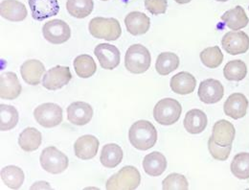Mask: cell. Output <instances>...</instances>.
Masks as SVG:
<instances>
[{
  "instance_id": "5b68a950",
  "label": "cell",
  "mask_w": 249,
  "mask_h": 190,
  "mask_svg": "<svg viewBox=\"0 0 249 190\" xmlns=\"http://www.w3.org/2000/svg\"><path fill=\"white\" fill-rule=\"evenodd\" d=\"M89 33L96 38L116 40L122 35V28L116 19L94 18L89 25Z\"/></svg>"
},
{
  "instance_id": "9a60e30c",
  "label": "cell",
  "mask_w": 249,
  "mask_h": 190,
  "mask_svg": "<svg viewBox=\"0 0 249 190\" xmlns=\"http://www.w3.org/2000/svg\"><path fill=\"white\" fill-rule=\"evenodd\" d=\"M249 105L248 98L243 94H233L224 103V114L233 119L243 118L247 114Z\"/></svg>"
},
{
  "instance_id": "9c48e42d",
  "label": "cell",
  "mask_w": 249,
  "mask_h": 190,
  "mask_svg": "<svg viewBox=\"0 0 249 190\" xmlns=\"http://www.w3.org/2000/svg\"><path fill=\"white\" fill-rule=\"evenodd\" d=\"M72 74L68 66L57 65L49 69L42 78V86L49 91H57L68 85Z\"/></svg>"
},
{
  "instance_id": "1f68e13d",
  "label": "cell",
  "mask_w": 249,
  "mask_h": 190,
  "mask_svg": "<svg viewBox=\"0 0 249 190\" xmlns=\"http://www.w3.org/2000/svg\"><path fill=\"white\" fill-rule=\"evenodd\" d=\"M19 115L18 110L10 105H0V130L2 132L12 130L18 123Z\"/></svg>"
},
{
  "instance_id": "f35d334b",
  "label": "cell",
  "mask_w": 249,
  "mask_h": 190,
  "mask_svg": "<svg viewBox=\"0 0 249 190\" xmlns=\"http://www.w3.org/2000/svg\"><path fill=\"white\" fill-rule=\"evenodd\" d=\"M177 3H178V4H187V3H189V2H191L192 0H175Z\"/></svg>"
},
{
  "instance_id": "d6986e66",
  "label": "cell",
  "mask_w": 249,
  "mask_h": 190,
  "mask_svg": "<svg viewBox=\"0 0 249 190\" xmlns=\"http://www.w3.org/2000/svg\"><path fill=\"white\" fill-rule=\"evenodd\" d=\"M0 15L10 21H22L27 18V9L18 0H4L0 4Z\"/></svg>"
},
{
  "instance_id": "d4e9b609",
  "label": "cell",
  "mask_w": 249,
  "mask_h": 190,
  "mask_svg": "<svg viewBox=\"0 0 249 190\" xmlns=\"http://www.w3.org/2000/svg\"><path fill=\"white\" fill-rule=\"evenodd\" d=\"M143 168L148 175L158 177L165 172L167 168V159L163 154L153 152L144 158Z\"/></svg>"
},
{
  "instance_id": "277c9868",
  "label": "cell",
  "mask_w": 249,
  "mask_h": 190,
  "mask_svg": "<svg viewBox=\"0 0 249 190\" xmlns=\"http://www.w3.org/2000/svg\"><path fill=\"white\" fill-rule=\"evenodd\" d=\"M181 113L182 107L178 100L164 98L156 104L154 109V118L160 125L170 126L179 120Z\"/></svg>"
},
{
  "instance_id": "6da1fadb",
  "label": "cell",
  "mask_w": 249,
  "mask_h": 190,
  "mask_svg": "<svg viewBox=\"0 0 249 190\" xmlns=\"http://www.w3.org/2000/svg\"><path fill=\"white\" fill-rule=\"evenodd\" d=\"M128 139L137 150L147 151L153 148L157 141L156 127L148 120H139L130 127Z\"/></svg>"
},
{
  "instance_id": "4fadbf2b",
  "label": "cell",
  "mask_w": 249,
  "mask_h": 190,
  "mask_svg": "<svg viewBox=\"0 0 249 190\" xmlns=\"http://www.w3.org/2000/svg\"><path fill=\"white\" fill-rule=\"evenodd\" d=\"M197 95L200 101L203 103L215 104L222 99L224 88L218 80L207 79L200 83Z\"/></svg>"
},
{
  "instance_id": "603a6c76",
  "label": "cell",
  "mask_w": 249,
  "mask_h": 190,
  "mask_svg": "<svg viewBox=\"0 0 249 190\" xmlns=\"http://www.w3.org/2000/svg\"><path fill=\"white\" fill-rule=\"evenodd\" d=\"M221 20L233 31L241 30L247 27L249 23V19L242 6H237L234 9L225 12L221 16Z\"/></svg>"
},
{
  "instance_id": "7a4b0ae2",
  "label": "cell",
  "mask_w": 249,
  "mask_h": 190,
  "mask_svg": "<svg viewBox=\"0 0 249 190\" xmlns=\"http://www.w3.org/2000/svg\"><path fill=\"white\" fill-rule=\"evenodd\" d=\"M152 57L147 47L142 44H133L126 50L124 66L133 74L145 73L151 66Z\"/></svg>"
},
{
  "instance_id": "60d3db41",
  "label": "cell",
  "mask_w": 249,
  "mask_h": 190,
  "mask_svg": "<svg viewBox=\"0 0 249 190\" xmlns=\"http://www.w3.org/2000/svg\"><path fill=\"white\" fill-rule=\"evenodd\" d=\"M102 1H107V0H102Z\"/></svg>"
},
{
  "instance_id": "74e56055",
  "label": "cell",
  "mask_w": 249,
  "mask_h": 190,
  "mask_svg": "<svg viewBox=\"0 0 249 190\" xmlns=\"http://www.w3.org/2000/svg\"><path fill=\"white\" fill-rule=\"evenodd\" d=\"M145 8L152 15H162L165 14L168 8L167 0H145Z\"/></svg>"
},
{
  "instance_id": "484cf974",
  "label": "cell",
  "mask_w": 249,
  "mask_h": 190,
  "mask_svg": "<svg viewBox=\"0 0 249 190\" xmlns=\"http://www.w3.org/2000/svg\"><path fill=\"white\" fill-rule=\"evenodd\" d=\"M42 141L41 133L36 128L24 129L18 137V144L25 152H34L39 148Z\"/></svg>"
},
{
  "instance_id": "f546056e",
  "label": "cell",
  "mask_w": 249,
  "mask_h": 190,
  "mask_svg": "<svg viewBox=\"0 0 249 190\" xmlns=\"http://www.w3.org/2000/svg\"><path fill=\"white\" fill-rule=\"evenodd\" d=\"M93 0H67V12L76 19H85L93 11Z\"/></svg>"
},
{
  "instance_id": "8fae6325",
  "label": "cell",
  "mask_w": 249,
  "mask_h": 190,
  "mask_svg": "<svg viewBox=\"0 0 249 190\" xmlns=\"http://www.w3.org/2000/svg\"><path fill=\"white\" fill-rule=\"evenodd\" d=\"M98 62L104 69L112 70L116 68L121 60L119 49L109 43H100L94 49Z\"/></svg>"
},
{
  "instance_id": "b9f144b4",
  "label": "cell",
  "mask_w": 249,
  "mask_h": 190,
  "mask_svg": "<svg viewBox=\"0 0 249 190\" xmlns=\"http://www.w3.org/2000/svg\"></svg>"
},
{
  "instance_id": "8d00e7d4",
  "label": "cell",
  "mask_w": 249,
  "mask_h": 190,
  "mask_svg": "<svg viewBox=\"0 0 249 190\" xmlns=\"http://www.w3.org/2000/svg\"><path fill=\"white\" fill-rule=\"evenodd\" d=\"M208 149L213 158L220 160V161H224L230 156L232 145L220 146L214 141L213 137L211 136L208 140Z\"/></svg>"
},
{
  "instance_id": "836d02e7",
  "label": "cell",
  "mask_w": 249,
  "mask_h": 190,
  "mask_svg": "<svg viewBox=\"0 0 249 190\" xmlns=\"http://www.w3.org/2000/svg\"><path fill=\"white\" fill-rule=\"evenodd\" d=\"M232 174L240 180L249 179V153L236 155L231 162Z\"/></svg>"
},
{
  "instance_id": "ac0fdd59",
  "label": "cell",
  "mask_w": 249,
  "mask_h": 190,
  "mask_svg": "<svg viewBox=\"0 0 249 190\" xmlns=\"http://www.w3.org/2000/svg\"><path fill=\"white\" fill-rule=\"evenodd\" d=\"M126 31L133 36H141L150 30L151 20L141 12H131L124 18Z\"/></svg>"
},
{
  "instance_id": "e575fe53",
  "label": "cell",
  "mask_w": 249,
  "mask_h": 190,
  "mask_svg": "<svg viewBox=\"0 0 249 190\" xmlns=\"http://www.w3.org/2000/svg\"><path fill=\"white\" fill-rule=\"evenodd\" d=\"M200 60L202 63L209 67V68H217L222 61H223V54L218 46H211L205 48L199 54Z\"/></svg>"
},
{
  "instance_id": "7402d4cb",
  "label": "cell",
  "mask_w": 249,
  "mask_h": 190,
  "mask_svg": "<svg viewBox=\"0 0 249 190\" xmlns=\"http://www.w3.org/2000/svg\"><path fill=\"white\" fill-rule=\"evenodd\" d=\"M196 85V78L189 72H179L172 77L170 87L175 94L180 95H190L194 93Z\"/></svg>"
},
{
  "instance_id": "3957f363",
  "label": "cell",
  "mask_w": 249,
  "mask_h": 190,
  "mask_svg": "<svg viewBox=\"0 0 249 190\" xmlns=\"http://www.w3.org/2000/svg\"><path fill=\"white\" fill-rule=\"evenodd\" d=\"M140 184V172L134 166L127 165L107 180L106 188L108 190H136Z\"/></svg>"
},
{
  "instance_id": "83f0119b",
  "label": "cell",
  "mask_w": 249,
  "mask_h": 190,
  "mask_svg": "<svg viewBox=\"0 0 249 190\" xmlns=\"http://www.w3.org/2000/svg\"><path fill=\"white\" fill-rule=\"evenodd\" d=\"M24 178V172L18 166L9 165L1 170V180L11 190L19 189L23 185Z\"/></svg>"
},
{
  "instance_id": "5bb4252c",
  "label": "cell",
  "mask_w": 249,
  "mask_h": 190,
  "mask_svg": "<svg viewBox=\"0 0 249 190\" xmlns=\"http://www.w3.org/2000/svg\"><path fill=\"white\" fill-rule=\"evenodd\" d=\"M32 18L37 21H42L51 17L57 16L60 12L58 0H29Z\"/></svg>"
},
{
  "instance_id": "7c38bea8",
  "label": "cell",
  "mask_w": 249,
  "mask_h": 190,
  "mask_svg": "<svg viewBox=\"0 0 249 190\" xmlns=\"http://www.w3.org/2000/svg\"><path fill=\"white\" fill-rule=\"evenodd\" d=\"M93 116L92 107L86 102H74L67 108L68 120L77 126H84L90 122Z\"/></svg>"
},
{
  "instance_id": "2e32d148",
  "label": "cell",
  "mask_w": 249,
  "mask_h": 190,
  "mask_svg": "<svg viewBox=\"0 0 249 190\" xmlns=\"http://www.w3.org/2000/svg\"><path fill=\"white\" fill-rule=\"evenodd\" d=\"M21 85L15 72H4L0 76V97L15 100L21 94Z\"/></svg>"
},
{
  "instance_id": "8992f818",
  "label": "cell",
  "mask_w": 249,
  "mask_h": 190,
  "mask_svg": "<svg viewBox=\"0 0 249 190\" xmlns=\"http://www.w3.org/2000/svg\"><path fill=\"white\" fill-rule=\"evenodd\" d=\"M39 161L42 169L51 174L62 173L69 163L67 156L54 146H49L41 152Z\"/></svg>"
},
{
  "instance_id": "f1b7e54d",
  "label": "cell",
  "mask_w": 249,
  "mask_h": 190,
  "mask_svg": "<svg viewBox=\"0 0 249 190\" xmlns=\"http://www.w3.org/2000/svg\"><path fill=\"white\" fill-rule=\"evenodd\" d=\"M179 66V58L172 52H164L158 55L156 63L157 73L162 76L169 75Z\"/></svg>"
},
{
  "instance_id": "44dd1931",
  "label": "cell",
  "mask_w": 249,
  "mask_h": 190,
  "mask_svg": "<svg viewBox=\"0 0 249 190\" xmlns=\"http://www.w3.org/2000/svg\"><path fill=\"white\" fill-rule=\"evenodd\" d=\"M44 72V64L38 60L26 61L20 67L22 79L25 83L31 86H36L41 82V78Z\"/></svg>"
},
{
  "instance_id": "4dcf8cb0",
  "label": "cell",
  "mask_w": 249,
  "mask_h": 190,
  "mask_svg": "<svg viewBox=\"0 0 249 190\" xmlns=\"http://www.w3.org/2000/svg\"><path fill=\"white\" fill-rule=\"evenodd\" d=\"M74 68L79 77L87 79L93 76L97 70V65L91 56L83 54L74 60Z\"/></svg>"
},
{
  "instance_id": "30bf717a",
  "label": "cell",
  "mask_w": 249,
  "mask_h": 190,
  "mask_svg": "<svg viewBox=\"0 0 249 190\" xmlns=\"http://www.w3.org/2000/svg\"><path fill=\"white\" fill-rule=\"evenodd\" d=\"M221 44L230 55L247 53L249 49V35L244 31L228 32L223 36Z\"/></svg>"
},
{
  "instance_id": "4316f807",
  "label": "cell",
  "mask_w": 249,
  "mask_h": 190,
  "mask_svg": "<svg viewBox=\"0 0 249 190\" xmlns=\"http://www.w3.org/2000/svg\"><path fill=\"white\" fill-rule=\"evenodd\" d=\"M123 156V150L119 145L108 143L102 149L100 161L107 168H115L122 162Z\"/></svg>"
},
{
  "instance_id": "cb8c5ba5",
  "label": "cell",
  "mask_w": 249,
  "mask_h": 190,
  "mask_svg": "<svg viewBox=\"0 0 249 190\" xmlns=\"http://www.w3.org/2000/svg\"><path fill=\"white\" fill-rule=\"evenodd\" d=\"M208 123L207 116L205 113L198 109H193L189 111L184 118V127L187 132L193 134H197L202 133Z\"/></svg>"
},
{
  "instance_id": "e0dca14e",
  "label": "cell",
  "mask_w": 249,
  "mask_h": 190,
  "mask_svg": "<svg viewBox=\"0 0 249 190\" xmlns=\"http://www.w3.org/2000/svg\"><path fill=\"white\" fill-rule=\"evenodd\" d=\"M99 140L91 134H86L79 137L74 144V151L77 158L88 160L93 158L99 150Z\"/></svg>"
},
{
  "instance_id": "d590c367",
  "label": "cell",
  "mask_w": 249,
  "mask_h": 190,
  "mask_svg": "<svg viewBox=\"0 0 249 190\" xmlns=\"http://www.w3.org/2000/svg\"><path fill=\"white\" fill-rule=\"evenodd\" d=\"M162 189L164 190H187L189 189V184L186 177L178 173H173L164 179Z\"/></svg>"
},
{
  "instance_id": "ffe728a7",
  "label": "cell",
  "mask_w": 249,
  "mask_h": 190,
  "mask_svg": "<svg viewBox=\"0 0 249 190\" xmlns=\"http://www.w3.org/2000/svg\"><path fill=\"white\" fill-rule=\"evenodd\" d=\"M235 127L227 120H218L213 127L212 137L214 141L220 146L232 145L235 139Z\"/></svg>"
},
{
  "instance_id": "ba28073f",
  "label": "cell",
  "mask_w": 249,
  "mask_h": 190,
  "mask_svg": "<svg viewBox=\"0 0 249 190\" xmlns=\"http://www.w3.org/2000/svg\"><path fill=\"white\" fill-rule=\"evenodd\" d=\"M44 38L53 44H62L71 37L69 25L62 19H53L46 22L42 28Z\"/></svg>"
},
{
  "instance_id": "52a82bcc",
  "label": "cell",
  "mask_w": 249,
  "mask_h": 190,
  "mask_svg": "<svg viewBox=\"0 0 249 190\" xmlns=\"http://www.w3.org/2000/svg\"><path fill=\"white\" fill-rule=\"evenodd\" d=\"M36 121L44 128L58 126L62 121V109L55 103H44L34 111Z\"/></svg>"
},
{
  "instance_id": "d6a6232c",
  "label": "cell",
  "mask_w": 249,
  "mask_h": 190,
  "mask_svg": "<svg viewBox=\"0 0 249 190\" xmlns=\"http://www.w3.org/2000/svg\"><path fill=\"white\" fill-rule=\"evenodd\" d=\"M248 74V67L245 62L241 60L230 61L223 68V75L228 81L240 82L246 78Z\"/></svg>"
},
{
  "instance_id": "ab89813d",
  "label": "cell",
  "mask_w": 249,
  "mask_h": 190,
  "mask_svg": "<svg viewBox=\"0 0 249 190\" xmlns=\"http://www.w3.org/2000/svg\"><path fill=\"white\" fill-rule=\"evenodd\" d=\"M217 1H219V2H226V1H228V0H217Z\"/></svg>"
}]
</instances>
